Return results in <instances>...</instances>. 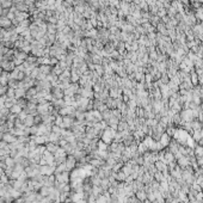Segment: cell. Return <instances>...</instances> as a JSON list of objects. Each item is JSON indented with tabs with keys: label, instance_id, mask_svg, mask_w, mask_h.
<instances>
[{
	"label": "cell",
	"instance_id": "52a82bcc",
	"mask_svg": "<svg viewBox=\"0 0 203 203\" xmlns=\"http://www.w3.org/2000/svg\"><path fill=\"white\" fill-rule=\"evenodd\" d=\"M10 80V72H3L0 75V85L1 86H7V82Z\"/></svg>",
	"mask_w": 203,
	"mask_h": 203
},
{
	"label": "cell",
	"instance_id": "7c38bea8",
	"mask_svg": "<svg viewBox=\"0 0 203 203\" xmlns=\"http://www.w3.org/2000/svg\"><path fill=\"white\" fill-rule=\"evenodd\" d=\"M0 6H1L3 9H11L13 6V1L12 0H3Z\"/></svg>",
	"mask_w": 203,
	"mask_h": 203
},
{
	"label": "cell",
	"instance_id": "8992f818",
	"mask_svg": "<svg viewBox=\"0 0 203 203\" xmlns=\"http://www.w3.org/2000/svg\"><path fill=\"white\" fill-rule=\"evenodd\" d=\"M1 140H4V141L7 142V143H13V142L17 141V136H15L12 133L7 132V133L3 134V139H1Z\"/></svg>",
	"mask_w": 203,
	"mask_h": 203
},
{
	"label": "cell",
	"instance_id": "277c9868",
	"mask_svg": "<svg viewBox=\"0 0 203 203\" xmlns=\"http://www.w3.org/2000/svg\"><path fill=\"white\" fill-rule=\"evenodd\" d=\"M0 28H3L5 30L12 28V21L9 19L7 17H5V16H1L0 17Z\"/></svg>",
	"mask_w": 203,
	"mask_h": 203
},
{
	"label": "cell",
	"instance_id": "3957f363",
	"mask_svg": "<svg viewBox=\"0 0 203 203\" xmlns=\"http://www.w3.org/2000/svg\"><path fill=\"white\" fill-rule=\"evenodd\" d=\"M3 68V71H5V72H12L15 68H16V65L13 63V61H6V60H3V62H1V66H0Z\"/></svg>",
	"mask_w": 203,
	"mask_h": 203
},
{
	"label": "cell",
	"instance_id": "7a4b0ae2",
	"mask_svg": "<svg viewBox=\"0 0 203 203\" xmlns=\"http://www.w3.org/2000/svg\"><path fill=\"white\" fill-rule=\"evenodd\" d=\"M55 178H56V182H59V183L68 184L69 173H68V171H65V172H61V173H55Z\"/></svg>",
	"mask_w": 203,
	"mask_h": 203
},
{
	"label": "cell",
	"instance_id": "8fae6325",
	"mask_svg": "<svg viewBox=\"0 0 203 203\" xmlns=\"http://www.w3.org/2000/svg\"><path fill=\"white\" fill-rule=\"evenodd\" d=\"M25 94H26V90H24V88H22V87L16 88V99L25 98Z\"/></svg>",
	"mask_w": 203,
	"mask_h": 203
},
{
	"label": "cell",
	"instance_id": "e0dca14e",
	"mask_svg": "<svg viewBox=\"0 0 203 203\" xmlns=\"http://www.w3.org/2000/svg\"><path fill=\"white\" fill-rule=\"evenodd\" d=\"M197 81H198V78H197V74H196V73H192V74H191V84H193V85H196V84H197Z\"/></svg>",
	"mask_w": 203,
	"mask_h": 203
},
{
	"label": "cell",
	"instance_id": "2e32d148",
	"mask_svg": "<svg viewBox=\"0 0 203 203\" xmlns=\"http://www.w3.org/2000/svg\"><path fill=\"white\" fill-rule=\"evenodd\" d=\"M26 116H28L26 111H25V110H22V111H21V113L17 115V120H19V121H24Z\"/></svg>",
	"mask_w": 203,
	"mask_h": 203
},
{
	"label": "cell",
	"instance_id": "5bb4252c",
	"mask_svg": "<svg viewBox=\"0 0 203 203\" xmlns=\"http://www.w3.org/2000/svg\"><path fill=\"white\" fill-rule=\"evenodd\" d=\"M168 141H170L168 134H164V135L161 136V140H160V145H161V146H166V145L168 143Z\"/></svg>",
	"mask_w": 203,
	"mask_h": 203
},
{
	"label": "cell",
	"instance_id": "30bf717a",
	"mask_svg": "<svg viewBox=\"0 0 203 203\" xmlns=\"http://www.w3.org/2000/svg\"><path fill=\"white\" fill-rule=\"evenodd\" d=\"M13 6L16 7L17 11L19 12H28L29 11V7L26 6L25 3H18V4H13Z\"/></svg>",
	"mask_w": 203,
	"mask_h": 203
},
{
	"label": "cell",
	"instance_id": "ffe728a7",
	"mask_svg": "<svg viewBox=\"0 0 203 203\" xmlns=\"http://www.w3.org/2000/svg\"><path fill=\"white\" fill-rule=\"evenodd\" d=\"M3 72H4V71H3V68L0 67V75H1V73H3Z\"/></svg>",
	"mask_w": 203,
	"mask_h": 203
},
{
	"label": "cell",
	"instance_id": "6da1fadb",
	"mask_svg": "<svg viewBox=\"0 0 203 203\" xmlns=\"http://www.w3.org/2000/svg\"><path fill=\"white\" fill-rule=\"evenodd\" d=\"M50 92H51V96H53L54 99H63V97H65L63 90L60 88L59 86H53Z\"/></svg>",
	"mask_w": 203,
	"mask_h": 203
},
{
	"label": "cell",
	"instance_id": "9a60e30c",
	"mask_svg": "<svg viewBox=\"0 0 203 203\" xmlns=\"http://www.w3.org/2000/svg\"><path fill=\"white\" fill-rule=\"evenodd\" d=\"M6 97L7 98H16V90L15 88H7V92H6Z\"/></svg>",
	"mask_w": 203,
	"mask_h": 203
},
{
	"label": "cell",
	"instance_id": "5b68a950",
	"mask_svg": "<svg viewBox=\"0 0 203 203\" xmlns=\"http://www.w3.org/2000/svg\"><path fill=\"white\" fill-rule=\"evenodd\" d=\"M75 161H76V159H75L73 155H68V157L66 158L65 164H66L67 171H71V170H73V168H74V166H75Z\"/></svg>",
	"mask_w": 203,
	"mask_h": 203
},
{
	"label": "cell",
	"instance_id": "ba28073f",
	"mask_svg": "<svg viewBox=\"0 0 203 203\" xmlns=\"http://www.w3.org/2000/svg\"><path fill=\"white\" fill-rule=\"evenodd\" d=\"M46 148H47V151H48L49 153L55 154V153L57 152V149L60 148V146L56 145V143H53V142H48V143L46 145Z\"/></svg>",
	"mask_w": 203,
	"mask_h": 203
},
{
	"label": "cell",
	"instance_id": "9c48e42d",
	"mask_svg": "<svg viewBox=\"0 0 203 203\" xmlns=\"http://www.w3.org/2000/svg\"><path fill=\"white\" fill-rule=\"evenodd\" d=\"M23 123L25 124V127H29V128L35 126V116L34 115H28L25 117V120L23 121Z\"/></svg>",
	"mask_w": 203,
	"mask_h": 203
},
{
	"label": "cell",
	"instance_id": "4fadbf2b",
	"mask_svg": "<svg viewBox=\"0 0 203 203\" xmlns=\"http://www.w3.org/2000/svg\"><path fill=\"white\" fill-rule=\"evenodd\" d=\"M22 110H23V109H22L18 104H15V105H12V107L10 108V113H11V114H15V115H18Z\"/></svg>",
	"mask_w": 203,
	"mask_h": 203
},
{
	"label": "cell",
	"instance_id": "d6986e66",
	"mask_svg": "<svg viewBox=\"0 0 203 203\" xmlns=\"http://www.w3.org/2000/svg\"><path fill=\"white\" fill-rule=\"evenodd\" d=\"M3 10H4V9H3L1 6H0V17H1V15H3Z\"/></svg>",
	"mask_w": 203,
	"mask_h": 203
},
{
	"label": "cell",
	"instance_id": "ac0fdd59",
	"mask_svg": "<svg viewBox=\"0 0 203 203\" xmlns=\"http://www.w3.org/2000/svg\"><path fill=\"white\" fill-rule=\"evenodd\" d=\"M138 197L140 198V199H143L145 198V193L141 191V192H138Z\"/></svg>",
	"mask_w": 203,
	"mask_h": 203
}]
</instances>
